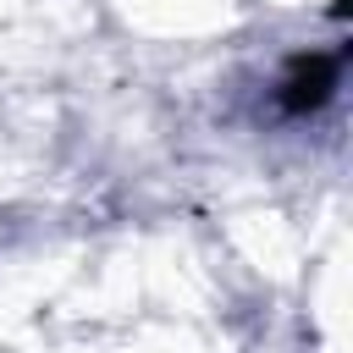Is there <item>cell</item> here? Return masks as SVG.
<instances>
[{
	"instance_id": "obj_1",
	"label": "cell",
	"mask_w": 353,
	"mask_h": 353,
	"mask_svg": "<svg viewBox=\"0 0 353 353\" xmlns=\"http://www.w3.org/2000/svg\"><path fill=\"white\" fill-rule=\"evenodd\" d=\"M336 72H342L336 55H298L287 66V77H281V110H292V116L320 110L331 99V88H336Z\"/></svg>"
}]
</instances>
